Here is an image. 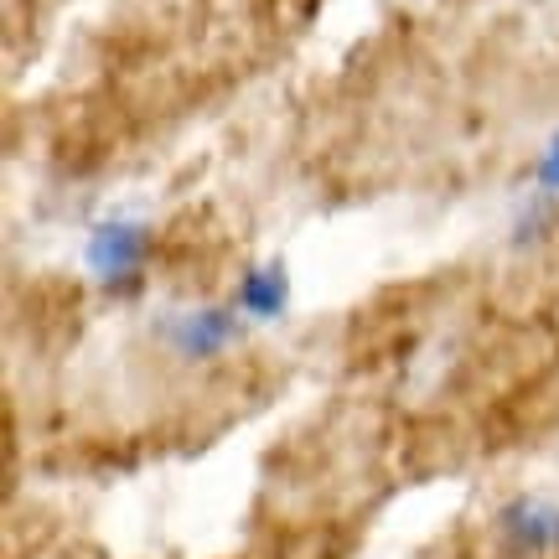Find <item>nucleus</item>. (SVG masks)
<instances>
[{"label":"nucleus","instance_id":"39448f33","mask_svg":"<svg viewBox=\"0 0 559 559\" xmlns=\"http://www.w3.org/2000/svg\"><path fill=\"white\" fill-rule=\"evenodd\" d=\"M559 228V198L555 192H544V187H523V198L513 202V223H508V243L528 254V249H539V243L555 239Z\"/></svg>","mask_w":559,"mask_h":559},{"label":"nucleus","instance_id":"20e7f679","mask_svg":"<svg viewBox=\"0 0 559 559\" xmlns=\"http://www.w3.org/2000/svg\"><path fill=\"white\" fill-rule=\"evenodd\" d=\"M228 300L239 306V317L249 321V326H270V321H280L285 311H290V264L285 260L249 264Z\"/></svg>","mask_w":559,"mask_h":559},{"label":"nucleus","instance_id":"f03ea898","mask_svg":"<svg viewBox=\"0 0 559 559\" xmlns=\"http://www.w3.org/2000/svg\"><path fill=\"white\" fill-rule=\"evenodd\" d=\"M249 332V321L239 317L234 300H202V306H177L156 321L160 347L177 362H213L223 353H234Z\"/></svg>","mask_w":559,"mask_h":559},{"label":"nucleus","instance_id":"7ed1b4c3","mask_svg":"<svg viewBox=\"0 0 559 559\" xmlns=\"http://www.w3.org/2000/svg\"><path fill=\"white\" fill-rule=\"evenodd\" d=\"M498 539L513 555H559V502L519 492L498 508Z\"/></svg>","mask_w":559,"mask_h":559},{"label":"nucleus","instance_id":"423d86ee","mask_svg":"<svg viewBox=\"0 0 559 559\" xmlns=\"http://www.w3.org/2000/svg\"><path fill=\"white\" fill-rule=\"evenodd\" d=\"M528 181L534 187H544V192H555L559 198V130L549 140H544V151H539V160H534V171H528Z\"/></svg>","mask_w":559,"mask_h":559},{"label":"nucleus","instance_id":"f257e3e1","mask_svg":"<svg viewBox=\"0 0 559 559\" xmlns=\"http://www.w3.org/2000/svg\"><path fill=\"white\" fill-rule=\"evenodd\" d=\"M151 223L135 213H109L88 228L83 239V270L104 296H135L145 285V264H151Z\"/></svg>","mask_w":559,"mask_h":559}]
</instances>
